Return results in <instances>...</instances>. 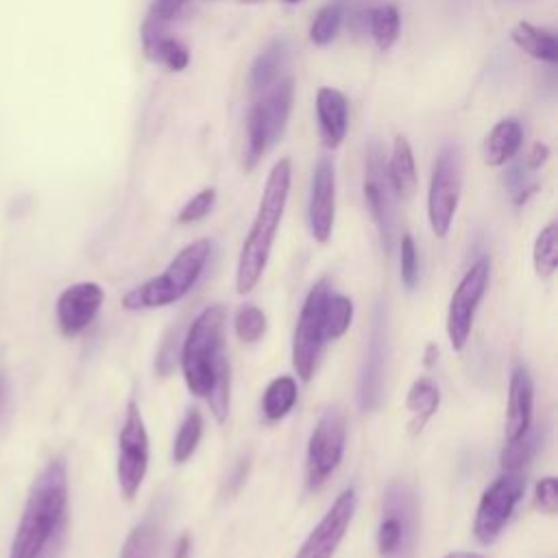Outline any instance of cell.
Segmentation results:
<instances>
[{"instance_id": "cell-1", "label": "cell", "mask_w": 558, "mask_h": 558, "mask_svg": "<svg viewBox=\"0 0 558 558\" xmlns=\"http://www.w3.org/2000/svg\"><path fill=\"white\" fill-rule=\"evenodd\" d=\"M181 368L187 390L209 403L218 423L231 408V364L225 351V310L205 307L190 325L181 347Z\"/></svg>"}, {"instance_id": "cell-2", "label": "cell", "mask_w": 558, "mask_h": 558, "mask_svg": "<svg viewBox=\"0 0 558 558\" xmlns=\"http://www.w3.org/2000/svg\"><path fill=\"white\" fill-rule=\"evenodd\" d=\"M68 508V466L50 460L33 480L9 558H39L57 536Z\"/></svg>"}, {"instance_id": "cell-3", "label": "cell", "mask_w": 558, "mask_h": 558, "mask_svg": "<svg viewBox=\"0 0 558 558\" xmlns=\"http://www.w3.org/2000/svg\"><path fill=\"white\" fill-rule=\"evenodd\" d=\"M290 183H292V163L288 157H283L268 172L255 220L248 229V235L244 238L238 266H235L238 294H248L262 279V272L266 270L270 248L288 203Z\"/></svg>"}, {"instance_id": "cell-4", "label": "cell", "mask_w": 558, "mask_h": 558, "mask_svg": "<svg viewBox=\"0 0 558 558\" xmlns=\"http://www.w3.org/2000/svg\"><path fill=\"white\" fill-rule=\"evenodd\" d=\"M209 253H211V242L207 238L194 240L192 244L183 246L161 275L129 290L122 296V307L155 310V307L177 303L194 288V283L203 275Z\"/></svg>"}, {"instance_id": "cell-5", "label": "cell", "mask_w": 558, "mask_h": 558, "mask_svg": "<svg viewBox=\"0 0 558 558\" xmlns=\"http://www.w3.org/2000/svg\"><path fill=\"white\" fill-rule=\"evenodd\" d=\"M421 530V506L414 488L405 480H392L381 497L377 525L379 558H414Z\"/></svg>"}, {"instance_id": "cell-6", "label": "cell", "mask_w": 558, "mask_h": 558, "mask_svg": "<svg viewBox=\"0 0 558 558\" xmlns=\"http://www.w3.org/2000/svg\"><path fill=\"white\" fill-rule=\"evenodd\" d=\"M294 83L292 78H281L270 85L259 100L248 109L246 116V168L255 163L281 140L290 111H292Z\"/></svg>"}, {"instance_id": "cell-7", "label": "cell", "mask_w": 558, "mask_h": 558, "mask_svg": "<svg viewBox=\"0 0 558 558\" xmlns=\"http://www.w3.org/2000/svg\"><path fill=\"white\" fill-rule=\"evenodd\" d=\"M462 192V150L460 144H445L434 161L427 190V218L436 238H445L451 229Z\"/></svg>"}, {"instance_id": "cell-8", "label": "cell", "mask_w": 558, "mask_h": 558, "mask_svg": "<svg viewBox=\"0 0 558 558\" xmlns=\"http://www.w3.org/2000/svg\"><path fill=\"white\" fill-rule=\"evenodd\" d=\"M331 294V283L327 279H318L301 307L294 336H292V366L301 381H310L318 357L327 344L325 338V303Z\"/></svg>"}, {"instance_id": "cell-9", "label": "cell", "mask_w": 558, "mask_h": 558, "mask_svg": "<svg viewBox=\"0 0 558 558\" xmlns=\"http://www.w3.org/2000/svg\"><path fill=\"white\" fill-rule=\"evenodd\" d=\"M347 442V416L342 408L329 405L316 421L305 451V488L318 490L338 469Z\"/></svg>"}, {"instance_id": "cell-10", "label": "cell", "mask_w": 558, "mask_h": 558, "mask_svg": "<svg viewBox=\"0 0 558 558\" xmlns=\"http://www.w3.org/2000/svg\"><path fill=\"white\" fill-rule=\"evenodd\" d=\"M148 432L144 425V416L135 401L126 403L124 421L118 434V486L124 499H133L146 477L148 471Z\"/></svg>"}, {"instance_id": "cell-11", "label": "cell", "mask_w": 558, "mask_h": 558, "mask_svg": "<svg viewBox=\"0 0 558 558\" xmlns=\"http://www.w3.org/2000/svg\"><path fill=\"white\" fill-rule=\"evenodd\" d=\"M388 307L386 303H377L373 312V323L368 331V344L362 360L360 377H357V405L364 412H373L379 408L386 386L388 373V355H390V340H388Z\"/></svg>"}, {"instance_id": "cell-12", "label": "cell", "mask_w": 558, "mask_h": 558, "mask_svg": "<svg viewBox=\"0 0 558 558\" xmlns=\"http://www.w3.org/2000/svg\"><path fill=\"white\" fill-rule=\"evenodd\" d=\"M523 490L525 480L514 471H506L482 493L473 521V534L477 543L490 545L497 541V536L510 521L517 504L521 501Z\"/></svg>"}, {"instance_id": "cell-13", "label": "cell", "mask_w": 558, "mask_h": 558, "mask_svg": "<svg viewBox=\"0 0 558 558\" xmlns=\"http://www.w3.org/2000/svg\"><path fill=\"white\" fill-rule=\"evenodd\" d=\"M490 279V262L488 257H480L460 279L458 288L453 290L449 299L447 310V336L453 351H462L473 327L475 312L480 307V301L486 294Z\"/></svg>"}, {"instance_id": "cell-14", "label": "cell", "mask_w": 558, "mask_h": 558, "mask_svg": "<svg viewBox=\"0 0 558 558\" xmlns=\"http://www.w3.org/2000/svg\"><path fill=\"white\" fill-rule=\"evenodd\" d=\"M364 201L371 211V218L377 227L381 248L388 255L392 248V229H395V218H392V190L388 183L386 166H384V155L377 142H373L366 150V163H364Z\"/></svg>"}, {"instance_id": "cell-15", "label": "cell", "mask_w": 558, "mask_h": 558, "mask_svg": "<svg viewBox=\"0 0 558 558\" xmlns=\"http://www.w3.org/2000/svg\"><path fill=\"white\" fill-rule=\"evenodd\" d=\"M357 495L355 488H344L331 504V508L325 512V517L318 521V525L310 532L301 549L294 558H333L340 541L344 538L351 519L355 514Z\"/></svg>"}, {"instance_id": "cell-16", "label": "cell", "mask_w": 558, "mask_h": 558, "mask_svg": "<svg viewBox=\"0 0 558 558\" xmlns=\"http://www.w3.org/2000/svg\"><path fill=\"white\" fill-rule=\"evenodd\" d=\"M105 301V292L94 281H81L68 286L57 299V325L65 338H74L83 333L92 320L96 318L100 305Z\"/></svg>"}, {"instance_id": "cell-17", "label": "cell", "mask_w": 558, "mask_h": 558, "mask_svg": "<svg viewBox=\"0 0 558 558\" xmlns=\"http://www.w3.org/2000/svg\"><path fill=\"white\" fill-rule=\"evenodd\" d=\"M336 218V172L329 157H320L316 161L312 174L310 205H307V222L310 233L318 244H327L333 231Z\"/></svg>"}, {"instance_id": "cell-18", "label": "cell", "mask_w": 558, "mask_h": 558, "mask_svg": "<svg viewBox=\"0 0 558 558\" xmlns=\"http://www.w3.org/2000/svg\"><path fill=\"white\" fill-rule=\"evenodd\" d=\"M534 408V384L525 366H514L508 386L506 405V442L521 438L532 427Z\"/></svg>"}, {"instance_id": "cell-19", "label": "cell", "mask_w": 558, "mask_h": 558, "mask_svg": "<svg viewBox=\"0 0 558 558\" xmlns=\"http://www.w3.org/2000/svg\"><path fill=\"white\" fill-rule=\"evenodd\" d=\"M316 116L320 140L327 148H338L349 131V102L347 96L333 87L316 92Z\"/></svg>"}, {"instance_id": "cell-20", "label": "cell", "mask_w": 558, "mask_h": 558, "mask_svg": "<svg viewBox=\"0 0 558 558\" xmlns=\"http://www.w3.org/2000/svg\"><path fill=\"white\" fill-rule=\"evenodd\" d=\"M386 174H388V183L390 190L397 198L401 201H410L416 192V166H414V155H412V146L408 142L405 135H397L392 142V153L386 166Z\"/></svg>"}, {"instance_id": "cell-21", "label": "cell", "mask_w": 558, "mask_h": 558, "mask_svg": "<svg viewBox=\"0 0 558 558\" xmlns=\"http://www.w3.org/2000/svg\"><path fill=\"white\" fill-rule=\"evenodd\" d=\"M523 144V126L517 118L499 120L484 140V161L486 166H504L508 163Z\"/></svg>"}, {"instance_id": "cell-22", "label": "cell", "mask_w": 558, "mask_h": 558, "mask_svg": "<svg viewBox=\"0 0 558 558\" xmlns=\"http://www.w3.org/2000/svg\"><path fill=\"white\" fill-rule=\"evenodd\" d=\"M288 61V41L283 37H275L268 41V46L255 57L251 72H248V85L255 94H264L270 85L277 83L283 65Z\"/></svg>"}, {"instance_id": "cell-23", "label": "cell", "mask_w": 558, "mask_h": 558, "mask_svg": "<svg viewBox=\"0 0 558 558\" xmlns=\"http://www.w3.org/2000/svg\"><path fill=\"white\" fill-rule=\"evenodd\" d=\"M510 37H512L514 46L521 48L532 59L547 61V63L558 61V41H556L554 31L534 26L530 22H517L510 31Z\"/></svg>"}, {"instance_id": "cell-24", "label": "cell", "mask_w": 558, "mask_h": 558, "mask_svg": "<svg viewBox=\"0 0 558 558\" xmlns=\"http://www.w3.org/2000/svg\"><path fill=\"white\" fill-rule=\"evenodd\" d=\"M440 405V390L438 386L429 379V377H418L410 390H408V397H405V408L410 410V432L412 434H418L427 421L436 414Z\"/></svg>"}, {"instance_id": "cell-25", "label": "cell", "mask_w": 558, "mask_h": 558, "mask_svg": "<svg viewBox=\"0 0 558 558\" xmlns=\"http://www.w3.org/2000/svg\"><path fill=\"white\" fill-rule=\"evenodd\" d=\"M183 4H185V0H153L150 2L146 17L142 22V28H140L142 50H148L157 39L168 35V26L179 15Z\"/></svg>"}, {"instance_id": "cell-26", "label": "cell", "mask_w": 558, "mask_h": 558, "mask_svg": "<svg viewBox=\"0 0 558 558\" xmlns=\"http://www.w3.org/2000/svg\"><path fill=\"white\" fill-rule=\"evenodd\" d=\"M296 381L290 375L275 377L262 395V414L266 421H281L296 403Z\"/></svg>"}, {"instance_id": "cell-27", "label": "cell", "mask_w": 558, "mask_h": 558, "mask_svg": "<svg viewBox=\"0 0 558 558\" xmlns=\"http://www.w3.org/2000/svg\"><path fill=\"white\" fill-rule=\"evenodd\" d=\"M159 525L150 519L137 523L120 549V558H155L159 549Z\"/></svg>"}, {"instance_id": "cell-28", "label": "cell", "mask_w": 558, "mask_h": 558, "mask_svg": "<svg viewBox=\"0 0 558 558\" xmlns=\"http://www.w3.org/2000/svg\"><path fill=\"white\" fill-rule=\"evenodd\" d=\"M368 22H371V35H373L377 48L381 52L390 50L399 37V28H401L399 9L395 4L377 7L368 13Z\"/></svg>"}, {"instance_id": "cell-29", "label": "cell", "mask_w": 558, "mask_h": 558, "mask_svg": "<svg viewBox=\"0 0 558 558\" xmlns=\"http://www.w3.org/2000/svg\"><path fill=\"white\" fill-rule=\"evenodd\" d=\"M534 270L541 279H547L554 275L558 266V225L549 222L541 229V233L534 240Z\"/></svg>"}, {"instance_id": "cell-30", "label": "cell", "mask_w": 558, "mask_h": 558, "mask_svg": "<svg viewBox=\"0 0 558 558\" xmlns=\"http://www.w3.org/2000/svg\"><path fill=\"white\" fill-rule=\"evenodd\" d=\"M353 320V301L344 294H338L331 290L325 303V338L327 342L338 340L347 333Z\"/></svg>"}, {"instance_id": "cell-31", "label": "cell", "mask_w": 558, "mask_h": 558, "mask_svg": "<svg viewBox=\"0 0 558 558\" xmlns=\"http://www.w3.org/2000/svg\"><path fill=\"white\" fill-rule=\"evenodd\" d=\"M201 436H203V416L196 408H192L185 412V416L179 425V432L174 436V445H172L174 462L181 464V462L190 460L201 442Z\"/></svg>"}, {"instance_id": "cell-32", "label": "cell", "mask_w": 558, "mask_h": 558, "mask_svg": "<svg viewBox=\"0 0 558 558\" xmlns=\"http://www.w3.org/2000/svg\"><path fill=\"white\" fill-rule=\"evenodd\" d=\"M144 54H146L150 61L161 63V65L168 68L170 72H181V70H185L187 63H190V52H187V48H185L179 39H174V37H170V35H163L161 39H157L148 50H144Z\"/></svg>"}, {"instance_id": "cell-33", "label": "cell", "mask_w": 558, "mask_h": 558, "mask_svg": "<svg viewBox=\"0 0 558 558\" xmlns=\"http://www.w3.org/2000/svg\"><path fill=\"white\" fill-rule=\"evenodd\" d=\"M536 447H538V429H534V425H532L521 438L506 442L501 458H499L504 471L519 473V469H523L532 460Z\"/></svg>"}, {"instance_id": "cell-34", "label": "cell", "mask_w": 558, "mask_h": 558, "mask_svg": "<svg viewBox=\"0 0 558 558\" xmlns=\"http://www.w3.org/2000/svg\"><path fill=\"white\" fill-rule=\"evenodd\" d=\"M340 24H342V4L340 2H329V4L320 7L310 26L312 44L327 46L338 35Z\"/></svg>"}, {"instance_id": "cell-35", "label": "cell", "mask_w": 558, "mask_h": 558, "mask_svg": "<svg viewBox=\"0 0 558 558\" xmlns=\"http://www.w3.org/2000/svg\"><path fill=\"white\" fill-rule=\"evenodd\" d=\"M233 329H235V336L246 342V344H253L257 340H262V336L266 333V314L257 307V305H242L238 312H235V318H233Z\"/></svg>"}, {"instance_id": "cell-36", "label": "cell", "mask_w": 558, "mask_h": 558, "mask_svg": "<svg viewBox=\"0 0 558 558\" xmlns=\"http://www.w3.org/2000/svg\"><path fill=\"white\" fill-rule=\"evenodd\" d=\"M214 203H216V190H214V187L201 190L198 194H194V196L181 207V211L177 214V222H179V225H190V222H196V220L205 218V216L211 211Z\"/></svg>"}, {"instance_id": "cell-37", "label": "cell", "mask_w": 558, "mask_h": 558, "mask_svg": "<svg viewBox=\"0 0 558 558\" xmlns=\"http://www.w3.org/2000/svg\"><path fill=\"white\" fill-rule=\"evenodd\" d=\"M418 251L410 233L401 235V281L408 290H414L418 283Z\"/></svg>"}, {"instance_id": "cell-38", "label": "cell", "mask_w": 558, "mask_h": 558, "mask_svg": "<svg viewBox=\"0 0 558 558\" xmlns=\"http://www.w3.org/2000/svg\"><path fill=\"white\" fill-rule=\"evenodd\" d=\"M534 499H536V506L545 514H554L556 508H558V482H556V477L547 475V477L538 480L536 488H534Z\"/></svg>"}, {"instance_id": "cell-39", "label": "cell", "mask_w": 558, "mask_h": 558, "mask_svg": "<svg viewBox=\"0 0 558 558\" xmlns=\"http://www.w3.org/2000/svg\"><path fill=\"white\" fill-rule=\"evenodd\" d=\"M174 362H177V331L174 336H168L157 353V371L166 377L172 368H174Z\"/></svg>"}, {"instance_id": "cell-40", "label": "cell", "mask_w": 558, "mask_h": 558, "mask_svg": "<svg viewBox=\"0 0 558 558\" xmlns=\"http://www.w3.org/2000/svg\"><path fill=\"white\" fill-rule=\"evenodd\" d=\"M547 157H549V148H547V144H543V142H534V144L530 146L527 155H525V168H527V170H538V168L547 161Z\"/></svg>"}, {"instance_id": "cell-41", "label": "cell", "mask_w": 558, "mask_h": 558, "mask_svg": "<svg viewBox=\"0 0 558 558\" xmlns=\"http://www.w3.org/2000/svg\"><path fill=\"white\" fill-rule=\"evenodd\" d=\"M190 549H192V541L187 534H181L174 541V549H172V558H190Z\"/></svg>"}, {"instance_id": "cell-42", "label": "cell", "mask_w": 558, "mask_h": 558, "mask_svg": "<svg viewBox=\"0 0 558 558\" xmlns=\"http://www.w3.org/2000/svg\"><path fill=\"white\" fill-rule=\"evenodd\" d=\"M246 469H248V460H240V464H238V469L233 471V477H231V490H235L244 482Z\"/></svg>"}, {"instance_id": "cell-43", "label": "cell", "mask_w": 558, "mask_h": 558, "mask_svg": "<svg viewBox=\"0 0 558 558\" xmlns=\"http://www.w3.org/2000/svg\"><path fill=\"white\" fill-rule=\"evenodd\" d=\"M7 408V381H4V375L0 373V414L4 412Z\"/></svg>"}, {"instance_id": "cell-44", "label": "cell", "mask_w": 558, "mask_h": 558, "mask_svg": "<svg viewBox=\"0 0 558 558\" xmlns=\"http://www.w3.org/2000/svg\"><path fill=\"white\" fill-rule=\"evenodd\" d=\"M442 558H486V556H482L477 551H451V554H447Z\"/></svg>"}, {"instance_id": "cell-45", "label": "cell", "mask_w": 558, "mask_h": 558, "mask_svg": "<svg viewBox=\"0 0 558 558\" xmlns=\"http://www.w3.org/2000/svg\"><path fill=\"white\" fill-rule=\"evenodd\" d=\"M235 2H242V4H257V2H262V0H235Z\"/></svg>"}, {"instance_id": "cell-46", "label": "cell", "mask_w": 558, "mask_h": 558, "mask_svg": "<svg viewBox=\"0 0 558 558\" xmlns=\"http://www.w3.org/2000/svg\"><path fill=\"white\" fill-rule=\"evenodd\" d=\"M286 4H296V2H301V0H283Z\"/></svg>"}]
</instances>
